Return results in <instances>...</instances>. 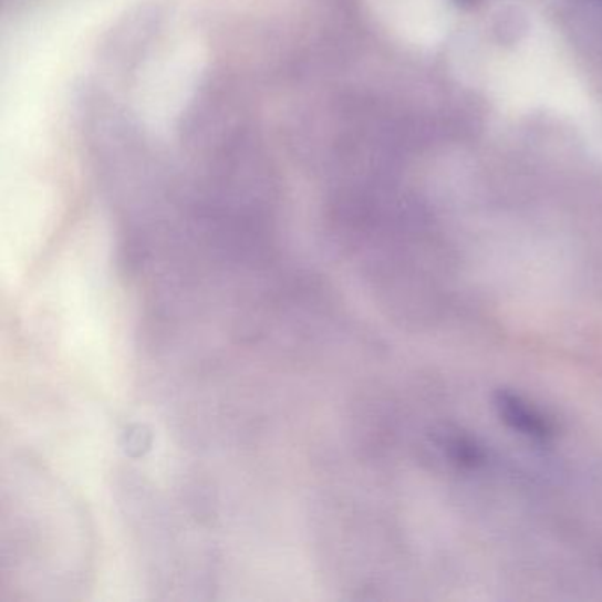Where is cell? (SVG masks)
<instances>
[{
	"label": "cell",
	"instance_id": "cell-1",
	"mask_svg": "<svg viewBox=\"0 0 602 602\" xmlns=\"http://www.w3.org/2000/svg\"><path fill=\"white\" fill-rule=\"evenodd\" d=\"M206 64L204 44L180 35L154 53L136 85V108L147 126L165 129L191 101Z\"/></svg>",
	"mask_w": 602,
	"mask_h": 602
}]
</instances>
